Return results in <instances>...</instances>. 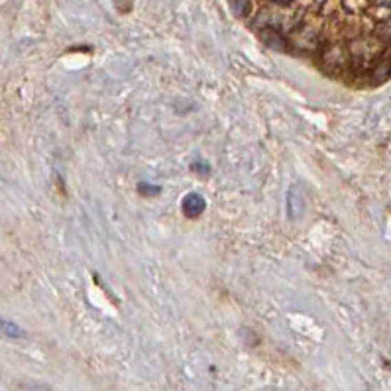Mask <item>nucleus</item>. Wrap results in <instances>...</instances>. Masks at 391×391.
I'll use <instances>...</instances> for the list:
<instances>
[{
    "label": "nucleus",
    "mask_w": 391,
    "mask_h": 391,
    "mask_svg": "<svg viewBox=\"0 0 391 391\" xmlns=\"http://www.w3.org/2000/svg\"><path fill=\"white\" fill-rule=\"evenodd\" d=\"M193 171H204V176H209L211 173V167L207 165V163H193Z\"/></svg>",
    "instance_id": "9b49d317"
},
{
    "label": "nucleus",
    "mask_w": 391,
    "mask_h": 391,
    "mask_svg": "<svg viewBox=\"0 0 391 391\" xmlns=\"http://www.w3.org/2000/svg\"><path fill=\"white\" fill-rule=\"evenodd\" d=\"M2 335H4L6 338H24V337H26L24 328H20L18 324L12 323V321H8V319H2Z\"/></svg>",
    "instance_id": "39448f33"
},
{
    "label": "nucleus",
    "mask_w": 391,
    "mask_h": 391,
    "mask_svg": "<svg viewBox=\"0 0 391 391\" xmlns=\"http://www.w3.org/2000/svg\"><path fill=\"white\" fill-rule=\"evenodd\" d=\"M264 41L270 45L271 50H277V52H282V50L287 47V43H285V40L282 38V34H279L277 30H273V28L264 30Z\"/></svg>",
    "instance_id": "20e7f679"
},
{
    "label": "nucleus",
    "mask_w": 391,
    "mask_h": 391,
    "mask_svg": "<svg viewBox=\"0 0 391 391\" xmlns=\"http://www.w3.org/2000/svg\"><path fill=\"white\" fill-rule=\"evenodd\" d=\"M350 55L354 57V61H358V63H362V65H368V63H372L374 59H378V43L374 40L354 41L350 47Z\"/></svg>",
    "instance_id": "f257e3e1"
},
{
    "label": "nucleus",
    "mask_w": 391,
    "mask_h": 391,
    "mask_svg": "<svg viewBox=\"0 0 391 391\" xmlns=\"http://www.w3.org/2000/svg\"><path fill=\"white\" fill-rule=\"evenodd\" d=\"M324 61H326L328 67H344L348 63V54L342 47H335L332 52L324 55Z\"/></svg>",
    "instance_id": "7ed1b4c3"
},
{
    "label": "nucleus",
    "mask_w": 391,
    "mask_h": 391,
    "mask_svg": "<svg viewBox=\"0 0 391 391\" xmlns=\"http://www.w3.org/2000/svg\"><path fill=\"white\" fill-rule=\"evenodd\" d=\"M118 2H120L122 10H124V2H126V10H128V8H130V4H132V0H118Z\"/></svg>",
    "instance_id": "f8f14e48"
},
{
    "label": "nucleus",
    "mask_w": 391,
    "mask_h": 391,
    "mask_svg": "<svg viewBox=\"0 0 391 391\" xmlns=\"http://www.w3.org/2000/svg\"><path fill=\"white\" fill-rule=\"evenodd\" d=\"M12 391H55L50 385H43L40 381H16Z\"/></svg>",
    "instance_id": "423d86ee"
},
{
    "label": "nucleus",
    "mask_w": 391,
    "mask_h": 391,
    "mask_svg": "<svg viewBox=\"0 0 391 391\" xmlns=\"http://www.w3.org/2000/svg\"><path fill=\"white\" fill-rule=\"evenodd\" d=\"M273 2H277V4H289L291 0H273Z\"/></svg>",
    "instance_id": "4468645a"
},
{
    "label": "nucleus",
    "mask_w": 391,
    "mask_h": 391,
    "mask_svg": "<svg viewBox=\"0 0 391 391\" xmlns=\"http://www.w3.org/2000/svg\"><path fill=\"white\" fill-rule=\"evenodd\" d=\"M379 6H391V0H376Z\"/></svg>",
    "instance_id": "ddd939ff"
},
{
    "label": "nucleus",
    "mask_w": 391,
    "mask_h": 391,
    "mask_svg": "<svg viewBox=\"0 0 391 391\" xmlns=\"http://www.w3.org/2000/svg\"><path fill=\"white\" fill-rule=\"evenodd\" d=\"M248 8H250V0H232V12L236 16H246L248 14Z\"/></svg>",
    "instance_id": "1a4fd4ad"
},
{
    "label": "nucleus",
    "mask_w": 391,
    "mask_h": 391,
    "mask_svg": "<svg viewBox=\"0 0 391 391\" xmlns=\"http://www.w3.org/2000/svg\"><path fill=\"white\" fill-rule=\"evenodd\" d=\"M204 209H207V201H204V197L199 195V193H187L185 197H183V215L187 216V218H197V216H201L204 213Z\"/></svg>",
    "instance_id": "f03ea898"
},
{
    "label": "nucleus",
    "mask_w": 391,
    "mask_h": 391,
    "mask_svg": "<svg viewBox=\"0 0 391 391\" xmlns=\"http://www.w3.org/2000/svg\"><path fill=\"white\" fill-rule=\"evenodd\" d=\"M391 75V63H381L378 67L370 73V81L372 83H383Z\"/></svg>",
    "instance_id": "0eeeda50"
},
{
    "label": "nucleus",
    "mask_w": 391,
    "mask_h": 391,
    "mask_svg": "<svg viewBox=\"0 0 391 391\" xmlns=\"http://www.w3.org/2000/svg\"><path fill=\"white\" fill-rule=\"evenodd\" d=\"M376 34H378V38L381 41H385V43H391V16L388 18V20L379 22L378 28H376Z\"/></svg>",
    "instance_id": "6e6552de"
},
{
    "label": "nucleus",
    "mask_w": 391,
    "mask_h": 391,
    "mask_svg": "<svg viewBox=\"0 0 391 391\" xmlns=\"http://www.w3.org/2000/svg\"><path fill=\"white\" fill-rule=\"evenodd\" d=\"M162 191L160 185H149L146 181H142V183H138V193H142V195H146V197H151V195H158Z\"/></svg>",
    "instance_id": "9d476101"
}]
</instances>
